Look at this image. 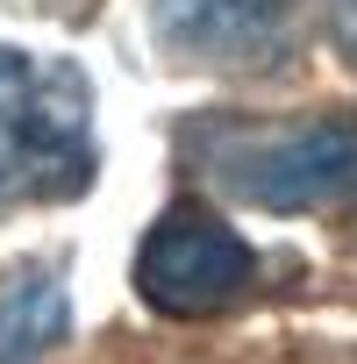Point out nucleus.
Segmentation results:
<instances>
[{
	"label": "nucleus",
	"mask_w": 357,
	"mask_h": 364,
	"mask_svg": "<svg viewBox=\"0 0 357 364\" xmlns=\"http://www.w3.org/2000/svg\"><path fill=\"white\" fill-rule=\"evenodd\" d=\"M329 43L357 65V0H329Z\"/></svg>",
	"instance_id": "6"
},
{
	"label": "nucleus",
	"mask_w": 357,
	"mask_h": 364,
	"mask_svg": "<svg viewBox=\"0 0 357 364\" xmlns=\"http://www.w3.org/2000/svg\"><path fill=\"white\" fill-rule=\"evenodd\" d=\"M193 164L265 215H357V114H307L293 129H193Z\"/></svg>",
	"instance_id": "1"
},
{
	"label": "nucleus",
	"mask_w": 357,
	"mask_h": 364,
	"mask_svg": "<svg viewBox=\"0 0 357 364\" xmlns=\"http://www.w3.org/2000/svg\"><path fill=\"white\" fill-rule=\"evenodd\" d=\"M157 8V36L171 50L193 58H243L257 43H272L286 0H150Z\"/></svg>",
	"instance_id": "4"
},
{
	"label": "nucleus",
	"mask_w": 357,
	"mask_h": 364,
	"mask_svg": "<svg viewBox=\"0 0 357 364\" xmlns=\"http://www.w3.org/2000/svg\"><path fill=\"white\" fill-rule=\"evenodd\" d=\"M250 279H257V250L229 222L193 208V200H178L171 215H157V229L136 250V293L157 314H178V321L222 314L229 300L250 293Z\"/></svg>",
	"instance_id": "3"
},
{
	"label": "nucleus",
	"mask_w": 357,
	"mask_h": 364,
	"mask_svg": "<svg viewBox=\"0 0 357 364\" xmlns=\"http://www.w3.org/2000/svg\"><path fill=\"white\" fill-rule=\"evenodd\" d=\"M93 150V93L79 65H36L0 50V208L72 200L86 193Z\"/></svg>",
	"instance_id": "2"
},
{
	"label": "nucleus",
	"mask_w": 357,
	"mask_h": 364,
	"mask_svg": "<svg viewBox=\"0 0 357 364\" xmlns=\"http://www.w3.org/2000/svg\"><path fill=\"white\" fill-rule=\"evenodd\" d=\"M72 321V300H65V279L58 272H29L0 293V364H36Z\"/></svg>",
	"instance_id": "5"
}]
</instances>
